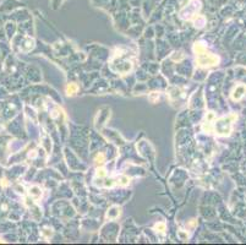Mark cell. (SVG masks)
Masks as SVG:
<instances>
[{"label":"cell","instance_id":"6da1fadb","mask_svg":"<svg viewBox=\"0 0 246 245\" xmlns=\"http://www.w3.org/2000/svg\"><path fill=\"white\" fill-rule=\"evenodd\" d=\"M194 50L196 54V61L197 65L201 67H208V66H214L219 63V58L211 53L201 42L195 43Z\"/></svg>","mask_w":246,"mask_h":245},{"label":"cell","instance_id":"7a4b0ae2","mask_svg":"<svg viewBox=\"0 0 246 245\" xmlns=\"http://www.w3.org/2000/svg\"><path fill=\"white\" fill-rule=\"evenodd\" d=\"M236 115L235 114H230L228 117H223L218 120H214L213 121V129L218 135H222V136H226L231 132V129H233V123L234 120H236Z\"/></svg>","mask_w":246,"mask_h":245},{"label":"cell","instance_id":"3957f363","mask_svg":"<svg viewBox=\"0 0 246 245\" xmlns=\"http://www.w3.org/2000/svg\"><path fill=\"white\" fill-rule=\"evenodd\" d=\"M245 92H246V86H244V85H239V86H236V88L233 91V93H231V98H233L234 101H240V99L242 98V96H244Z\"/></svg>","mask_w":246,"mask_h":245},{"label":"cell","instance_id":"277c9868","mask_svg":"<svg viewBox=\"0 0 246 245\" xmlns=\"http://www.w3.org/2000/svg\"><path fill=\"white\" fill-rule=\"evenodd\" d=\"M119 214H120V208H119L118 206H113V207L108 211L107 218H109V219H115L116 217H119Z\"/></svg>","mask_w":246,"mask_h":245},{"label":"cell","instance_id":"5b68a950","mask_svg":"<svg viewBox=\"0 0 246 245\" xmlns=\"http://www.w3.org/2000/svg\"><path fill=\"white\" fill-rule=\"evenodd\" d=\"M30 195H31V197H33V199H39V197L42 196V190H41L38 186H32V188L30 189Z\"/></svg>","mask_w":246,"mask_h":245},{"label":"cell","instance_id":"8992f818","mask_svg":"<svg viewBox=\"0 0 246 245\" xmlns=\"http://www.w3.org/2000/svg\"><path fill=\"white\" fill-rule=\"evenodd\" d=\"M77 90H78V87H77V85L76 84H69L67 86H66V93L69 95V96H73L76 92H77Z\"/></svg>","mask_w":246,"mask_h":245},{"label":"cell","instance_id":"52a82bcc","mask_svg":"<svg viewBox=\"0 0 246 245\" xmlns=\"http://www.w3.org/2000/svg\"><path fill=\"white\" fill-rule=\"evenodd\" d=\"M94 162H96V164H103L104 163V154L103 153H98L97 156H96V159H94Z\"/></svg>","mask_w":246,"mask_h":245},{"label":"cell","instance_id":"ba28073f","mask_svg":"<svg viewBox=\"0 0 246 245\" xmlns=\"http://www.w3.org/2000/svg\"><path fill=\"white\" fill-rule=\"evenodd\" d=\"M130 183V179L127 178V177H125V175H123V177H120V179H119V184L120 185H123V186H125V185H127Z\"/></svg>","mask_w":246,"mask_h":245},{"label":"cell","instance_id":"9c48e42d","mask_svg":"<svg viewBox=\"0 0 246 245\" xmlns=\"http://www.w3.org/2000/svg\"><path fill=\"white\" fill-rule=\"evenodd\" d=\"M157 230H159V232H166V224L164 223H158V224H155V227H154Z\"/></svg>","mask_w":246,"mask_h":245},{"label":"cell","instance_id":"30bf717a","mask_svg":"<svg viewBox=\"0 0 246 245\" xmlns=\"http://www.w3.org/2000/svg\"><path fill=\"white\" fill-rule=\"evenodd\" d=\"M105 175H107V173H105L104 169H98V172H97V177H99V178H104Z\"/></svg>","mask_w":246,"mask_h":245},{"label":"cell","instance_id":"8fae6325","mask_svg":"<svg viewBox=\"0 0 246 245\" xmlns=\"http://www.w3.org/2000/svg\"><path fill=\"white\" fill-rule=\"evenodd\" d=\"M179 236H180L181 239H184V240H185V239H187V236H189V235H187V234H185V233H183V232L180 230V232H179Z\"/></svg>","mask_w":246,"mask_h":245},{"label":"cell","instance_id":"7c38bea8","mask_svg":"<svg viewBox=\"0 0 246 245\" xmlns=\"http://www.w3.org/2000/svg\"><path fill=\"white\" fill-rule=\"evenodd\" d=\"M0 243H2V239H0Z\"/></svg>","mask_w":246,"mask_h":245}]
</instances>
